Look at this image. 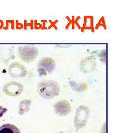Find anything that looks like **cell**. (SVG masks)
<instances>
[{"label": "cell", "mask_w": 118, "mask_h": 133, "mask_svg": "<svg viewBox=\"0 0 118 133\" xmlns=\"http://www.w3.org/2000/svg\"><path fill=\"white\" fill-rule=\"evenodd\" d=\"M69 83L71 89L77 92H82L87 89V85L84 82L78 83L75 81H71Z\"/></svg>", "instance_id": "obj_9"}, {"label": "cell", "mask_w": 118, "mask_h": 133, "mask_svg": "<svg viewBox=\"0 0 118 133\" xmlns=\"http://www.w3.org/2000/svg\"><path fill=\"white\" fill-rule=\"evenodd\" d=\"M96 66L95 58L94 56H89L81 60L80 63V69L83 72L88 73L94 71Z\"/></svg>", "instance_id": "obj_8"}, {"label": "cell", "mask_w": 118, "mask_h": 133, "mask_svg": "<svg viewBox=\"0 0 118 133\" xmlns=\"http://www.w3.org/2000/svg\"><path fill=\"white\" fill-rule=\"evenodd\" d=\"M54 112L59 116H65L70 114L71 111L70 103L66 100H61L53 105Z\"/></svg>", "instance_id": "obj_7"}, {"label": "cell", "mask_w": 118, "mask_h": 133, "mask_svg": "<svg viewBox=\"0 0 118 133\" xmlns=\"http://www.w3.org/2000/svg\"><path fill=\"white\" fill-rule=\"evenodd\" d=\"M100 60L101 61L102 63H106L107 61V52L105 50L102 51L100 55Z\"/></svg>", "instance_id": "obj_12"}, {"label": "cell", "mask_w": 118, "mask_h": 133, "mask_svg": "<svg viewBox=\"0 0 118 133\" xmlns=\"http://www.w3.org/2000/svg\"><path fill=\"white\" fill-rule=\"evenodd\" d=\"M0 133H21L19 129L13 125L5 124L0 127Z\"/></svg>", "instance_id": "obj_11"}, {"label": "cell", "mask_w": 118, "mask_h": 133, "mask_svg": "<svg viewBox=\"0 0 118 133\" xmlns=\"http://www.w3.org/2000/svg\"><path fill=\"white\" fill-rule=\"evenodd\" d=\"M32 101L30 100H23L21 101L19 104L18 113L20 115H23L28 112L30 110V105Z\"/></svg>", "instance_id": "obj_10"}, {"label": "cell", "mask_w": 118, "mask_h": 133, "mask_svg": "<svg viewBox=\"0 0 118 133\" xmlns=\"http://www.w3.org/2000/svg\"><path fill=\"white\" fill-rule=\"evenodd\" d=\"M37 92L45 99H52L60 93V86L53 80H44L38 84Z\"/></svg>", "instance_id": "obj_1"}, {"label": "cell", "mask_w": 118, "mask_h": 133, "mask_svg": "<svg viewBox=\"0 0 118 133\" xmlns=\"http://www.w3.org/2000/svg\"><path fill=\"white\" fill-rule=\"evenodd\" d=\"M8 71L10 76L13 78L23 77L27 73L23 65L18 62L11 63L9 67Z\"/></svg>", "instance_id": "obj_6"}, {"label": "cell", "mask_w": 118, "mask_h": 133, "mask_svg": "<svg viewBox=\"0 0 118 133\" xmlns=\"http://www.w3.org/2000/svg\"><path fill=\"white\" fill-rule=\"evenodd\" d=\"M90 114V109L87 107L81 105L78 107L74 119V125L76 131L85 127L87 123Z\"/></svg>", "instance_id": "obj_2"}, {"label": "cell", "mask_w": 118, "mask_h": 133, "mask_svg": "<svg viewBox=\"0 0 118 133\" xmlns=\"http://www.w3.org/2000/svg\"><path fill=\"white\" fill-rule=\"evenodd\" d=\"M55 61L50 57H44L38 62L37 71L39 76H45L52 73L56 68Z\"/></svg>", "instance_id": "obj_3"}, {"label": "cell", "mask_w": 118, "mask_h": 133, "mask_svg": "<svg viewBox=\"0 0 118 133\" xmlns=\"http://www.w3.org/2000/svg\"><path fill=\"white\" fill-rule=\"evenodd\" d=\"M7 111V109L4 108L3 107H0V118L2 117V116L5 114Z\"/></svg>", "instance_id": "obj_13"}, {"label": "cell", "mask_w": 118, "mask_h": 133, "mask_svg": "<svg viewBox=\"0 0 118 133\" xmlns=\"http://www.w3.org/2000/svg\"><path fill=\"white\" fill-rule=\"evenodd\" d=\"M18 55L21 59L26 63H31L37 57L39 51L38 48L32 45H24L18 48Z\"/></svg>", "instance_id": "obj_4"}, {"label": "cell", "mask_w": 118, "mask_h": 133, "mask_svg": "<svg viewBox=\"0 0 118 133\" xmlns=\"http://www.w3.org/2000/svg\"><path fill=\"white\" fill-rule=\"evenodd\" d=\"M23 90V86L21 83L15 81L6 83L3 87V91L5 94L12 97L20 95Z\"/></svg>", "instance_id": "obj_5"}, {"label": "cell", "mask_w": 118, "mask_h": 133, "mask_svg": "<svg viewBox=\"0 0 118 133\" xmlns=\"http://www.w3.org/2000/svg\"><path fill=\"white\" fill-rule=\"evenodd\" d=\"M4 25V21L2 20H0V30L3 28Z\"/></svg>", "instance_id": "obj_14"}, {"label": "cell", "mask_w": 118, "mask_h": 133, "mask_svg": "<svg viewBox=\"0 0 118 133\" xmlns=\"http://www.w3.org/2000/svg\"><path fill=\"white\" fill-rule=\"evenodd\" d=\"M65 133V132H59V133Z\"/></svg>", "instance_id": "obj_15"}]
</instances>
